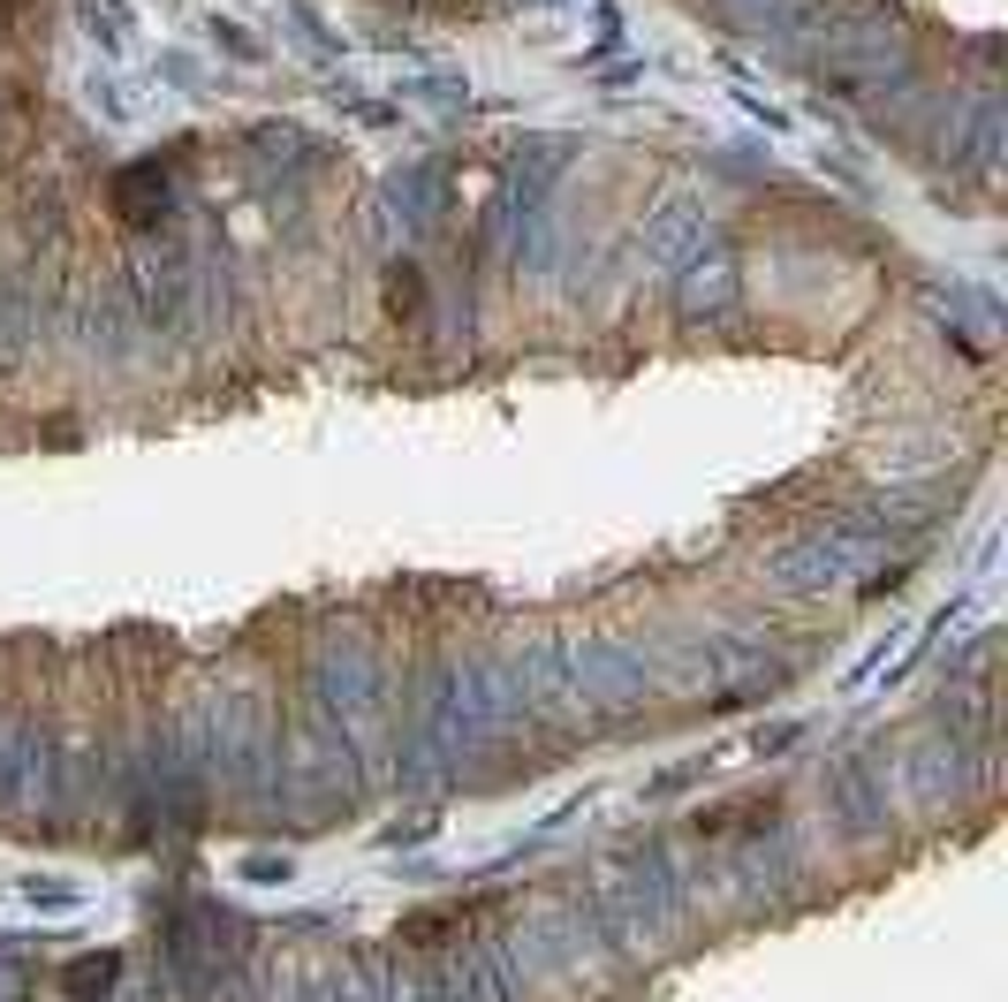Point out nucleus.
Returning <instances> with one entry per match:
<instances>
[{"label": "nucleus", "mask_w": 1008, "mask_h": 1002, "mask_svg": "<svg viewBox=\"0 0 1008 1002\" xmlns=\"http://www.w3.org/2000/svg\"><path fill=\"white\" fill-rule=\"evenodd\" d=\"M107 980H114V958H91L69 972V995H107Z\"/></svg>", "instance_id": "nucleus-1"}, {"label": "nucleus", "mask_w": 1008, "mask_h": 1002, "mask_svg": "<svg viewBox=\"0 0 1008 1002\" xmlns=\"http://www.w3.org/2000/svg\"><path fill=\"white\" fill-rule=\"evenodd\" d=\"M448 8H470V0H448Z\"/></svg>", "instance_id": "nucleus-2"}]
</instances>
